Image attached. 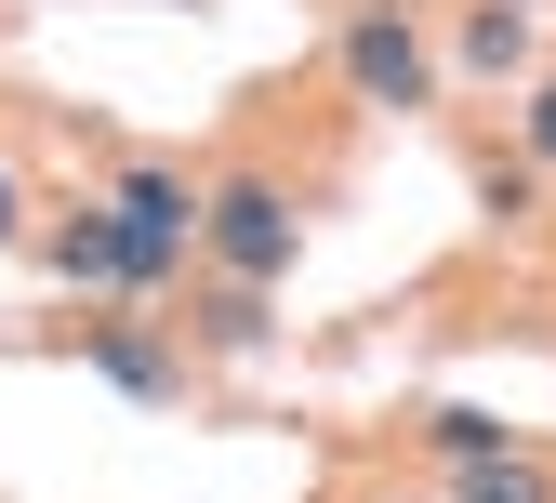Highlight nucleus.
Masks as SVG:
<instances>
[{
  "label": "nucleus",
  "instance_id": "1",
  "mask_svg": "<svg viewBox=\"0 0 556 503\" xmlns=\"http://www.w3.org/2000/svg\"><path fill=\"white\" fill-rule=\"evenodd\" d=\"M106 239H119V292L173 278V265H186V239H199V186H186V173H119Z\"/></svg>",
  "mask_w": 556,
  "mask_h": 503
},
{
  "label": "nucleus",
  "instance_id": "2",
  "mask_svg": "<svg viewBox=\"0 0 556 503\" xmlns=\"http://www.w3.org/2000/svg\"><path fill=\"white\" fill-rule=\"evenodd\" d=\"M199 226H213V252L239 265V278H278V265H292V199H278V186H226V199H199Z\"/></svg>",
  "mask_w": 556,
  "mask_h": 503
},
{
  "label": "nucleus",
  "instance_id": "3",
  "mask_svg": "<svg viewBox=\"0 0 556 503\" xmlns=\"http://www.w3.org/2000/svg\"><path fill=\"white\" fill-rule=\"evenodd\" d=\"M344 80H358V93H384V106H425V93H438V66H425V40L397 27V0L344 27Z\"/></svg>",
  "mask_w": 556,
  "mask_h": 503
},
{
  "label": "nucleus",
  "instance_id": "4",
  "mask_svg": "<svg viewBox=\"0 0 556 503\" xmlns=\"http://www.w3.org/2000/svg\"><path fill=\"white\" fill-rule=\"evenodd\" d=\"M464 66H477V80H517V66H530L517 0H477V14H464Z\"/></svg>",
  "mask_w": 556,
  "mask_h": 503
},
{
  "label": "nucleus",
  "instance_id": "5",
  "mask_svg": "<svg viewBox=\"0 0 556 503\" xmlns=\"http://www.w3.org/2000/svg\"><path fill=\"white\" fill-rule=\"evenodd\" d=\"M53 278H80V292H119V239H106V212H66V239H53Z\"/></svg>",
  "mask_w": 556,
  "mask_h": 503
},
{
  "label": "nucleus",
  "instance_id": "6",
  "mask_svg": "<svg viewBox=\"0 0 556 503\" xmlns=\"http://www.w3.org/2000/svg\"><path fill=\"white\" fill-rule=\"evenodd\" d=\"M425 438H438L451 464H504V451H517V424H491V411H438Z\"/></svg>",
  "mask_w": 556,
  "mask_h": 503
},
{
  "label": "nucleus",
  "instance_id": "7",
  "mask_svg": "<svg viewBox=\"0 0 556 503\" xmlns=\"http://www.w3.org/2000/svg\"><path fill=\"white\" fill-rule=\"evenodd\" d=\"M93 372H106V385H132V398H173V372H160L132 331H106V344H93Z\"/></svg>",
  "mask_w": 556,
  "mask_h": 503
},
{
  "label": "nucleus",
  "instance_id": "8",
  "mask_svg": "<svg viewBox=\"0 0 556 503\" xmlns=\"http://www.w3.org/2000/svg\"><path fill=\"white\" fill-rule=\"evenodd\" d=\"M464 503H556V490H543V477L504 451V464H464Z\"/></svg>",
  "mask_w": 556,
  "mask_h": 503
},
{
  "label": "nucleus",
  "instance_id": "9",
  "mask_svg": "<svg viewBox=\"0 0 556 503\" xmlns=\"http://www.w3.org/2000/svg\"><path fill=\"white\" fill-rule=\"evenodd\" d=\"M530 160H556V80L530 93Z\"/></svg>",
  "mask_w": 556,
  "mask_h": 503
},
{
  "label": "nucleus",
  "instance_id": "10",
  "mask_svg": "<svg viewBox=\"0 0 556 503\" xmlns=\"http://www.w3.org/2000/svg\"><path fill=\"white\" fill-rule=\"evenodd\" d=\"M0 239H14V173H0Z\"/></svg>",
  "mask_w": 556,
  "mask_h": 503
}]
</instances>
